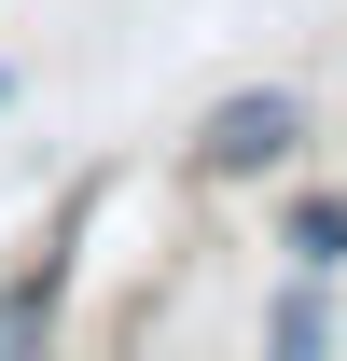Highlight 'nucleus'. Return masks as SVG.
<instances>
[{"label":"nucleus","instance_id":"nucleus-3","mask_svg":"<svg viewBox=\"0 0 347 361\" xmlns=\"http://www.w3.org/2000/svg\"><path fill=\"white\" fill-rule=\"evenodd\" d=\"M264 348H278V361H319V348H334V278H319V264H292L278 292H264Z\"/></svg>","mask_w":347,"mask_h":361},{"label":"nucleus","instance_id":"nucleus-2","mask_svg":"<svg viewBox=\"0 0 347 361\" xmlns=\"http://www.w3.org/2000/svg\"><path fill=\"white\" fill-rule=\"evenodd\" d=\"M84 209H97V180H70V209H56V236H42V250H28L14 278H0V361L56 348V306H70V236H84Z\"/></svg>","mask_w":347,"mask_h":361},{"label":"nucleus","instance_id":"nucleus-5","mask_svg":"<svg viewBox=\"0 0 347 361\" xmlns=\"http://www.w3.org/2000/svg\"><path fill=\"white\" fill-rule=\"evenodd\" d=\"M0 111H14V70H0Z\"/></svg>","mask_w":347,"mask_h":361},{"label":"nucleus","instance_id":"nucleus-1","mask_svg":"<svg viewBox=\"0 0 347 361\" xmlns=\"http://www.w3.org/2000/svg\"><path fill=\"white\" fill-rule=\"evenodd\" d=\"M292 153H305V97L292 84H236V97L195 111V180H264Z\"/></svg>","mask_w":347,"mask_h":361},{"label":"nucleus","instance_id":"nucleus-4","mask_svg":"<svg viewBox=\"0 0 347 361\" xmlns=\"http://www.w3.org/2000/svg\"><path fill=\"white\" fill-rule=\"evenodd\" d=\"M278 250L319 264V278H347V195H292V209H278Z\"/></svg>","mask_w":347,"mask_h":361}]
</instances>
